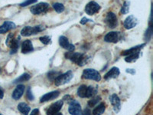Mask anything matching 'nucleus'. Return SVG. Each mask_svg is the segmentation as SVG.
Returning a JSON list of instances; mask_svg holds the SVG:
<instances>
[{
	"instance_id": "nucleus-1",
	"label": "nucleus",
	"mask_w": 153,
	"mask_h": 115,
	"mask_svg": "<svg viewBox=\"0 0 153 115\" xmlns=\"http://www.w3.org/2000/svg\"><path fill=\"white\" fill-rule=\"evenodd\" d=\"M65 57L68 59H70L72 62L75 63L76 65L83 66L86 64L87 60L88 58H87V55L82 53L74 52H68V53L65 54Z\"/></svg>"
},
{
	"instance_id": "nucleus-2",
	"label": "nucleus",
	"mask_w": 153,
	"mask_h": 115,
	"mask_svg": "<svg viewBox=\"0 0 153 115\" xmlns=\"http://www.w3.org/2000/svg\"><path fill=\"white\" fill-rule=\"evenodd\" d=\"M97 89L94 88L92 86H86L84 84L80 86L77 90V94L82 98H93L97 94Z\"/></svg>"
},
{
	"instance_id": "nucleus-3",
	"label": "nucleus",
	"mask_w": 153,
	"mask_h": 115,
	"mask_svg": "<svg viewBox=\"0 0 153 115\" xmlns=\"http://www.w3.org/2000/svg\"><path fill=\"white\" fill-rule=\"evenodd\" d=\"M73 72L71 71H68V72H65V73L58 75L55 78V80L54 81V84L57 86L64 85V84H67V83H68L73 78Z\"/></svg>"
},
{
	"instance_id": "nucleus-4",
	"label": "nucleus",
	"mask_w": 153,
	"mask_h": 115,
	"mask_svg": "<svg viewBox=\"0 0 153 115\" xmlns=\"http://www.w3.org/2000/svg\"><path fill=\"white\" fill-rule=\"evenodd\" d=\"M82 78L85 79H89V80H94L96 81H100L101 80V76L97 71L94 69H88L84 70L82 75Z\"/></svg>"
},
{
	"instance_id": "nucleus-5",
	"label": "nucleus",
	"mask_w": 153,
	"mask_h": 115,
	"mask_svg": "<svg viewBox=\"0 0 153 115\" xmlns=\"http://www.w3.org/2000/svg\"><path fill=\"white\" fill-rule=\"evenodd\" d=\"M44 27L42 25H38V26H34V27H30V26H26L23 28L21 31V35L22 36L28 37L30 35H35V34H38V32L42 31L44 29Z\"/></svg>"
},
{
	"instance_id": "nucleus-6",
	"label": "nucleus",
	"mask_w": 153,
	"mask_h": 115,
	"mask_svg": "<svg viewBox=\"0 0 153 115\" xmlns=\"http://www.w3.org/2000/svg\"><path fill=\"white\" fill-rule=\"evenodd\" d=\"M19 39H20V38H13V35L12 34H10L8 36L7 40H6L5 43H6V45L9 47L11 48V54H15V53L17 52L18 49H19Z\"/></svg>"
},
{
	"instance_id": "nucleus-7",
	"label": "nucleus",
	"mask_w": 153,
	"mask_h": 115,
	"mask_svg": "<svg viewBox=\"0 0 153 115\" xmlns=\"http://www.w3.org/2000/svg\"><path fill=\"white\" fill-rule=\"evenodd\" d=\"M48 8L49 5L48 3H46V2H40V3L33 5L30 9V11L34 15H40L42 13L45 12L48 9Z\"/></svg>"
},
{
	"instance_id": "nucleus-8",
	"label": "nucleus",
	"mask_w": 153,
	"mask_h": 115,
	"mask_svg": "<svg viewBox=\"0 0 153 115\" xmlns=\"http://www.w3.org/2000/svg\"><path fill=\"white\" fill-rule=\"evenodd\" d=\"M105 22H106V24L107 25L109 28H116L117 26V25H118V20H117V16L112 12H108L106 18H105Z\"/></svg>"
},
{
	"instance_id": "nucleus-9",
	"label": "nucleus",
	"mask_w": 153,
	"mask_h": 115,
	"mask_svg": "<svg viewBox=\"0 0 153 115\" xmlns=\"http://www.w3.org/2000/svg\"><path fill=\"white\" fill-rule=\"evenodd\" d=\"M68 111L71 115H81L82 109L80 104L76 101H72L70 103Z\"/></svg>"
},
{
	"instance_id": "nucleus-10",
	"label": "nucleus",
	"mask_w": 153,
	"mask_h": 115,
	"mask_svg": "<svg viewBox=\"0 0 153 115\" xmlns=\"http://www.w3.org/2000/svg\"><path fill=\"white\" fill-rule=\"evenodd\" d=\"M100 9V6L95 2H90L85 7V12L89 16H93V15L97 13Z\"/></svg>"
},
{
	"instance_id": "nucleus-11",
	"label": "nucleus",
	"mask_w": 153,
	"mask_h": 115,
	"mask_svg": "<svg viewBox=\"0 0 153 115\" xmlns=\"http://www.w3.org/2000/svg\"><path fill=\"white\" fill-rule=\"evenodd\" d=\"M63 105H64L63 101H56L55 103L52 104V105L49 107V108L47 110V111H46L47 115H54L57 113H58L60 111V110L62 108Z\"/></svg>"
},
{
	"instance_id": "nucleus-12",
	"label": "nucleus",
	"mask_w": 153,
	"mask_h": 115,
	"mask_svg": "<svg viewBox=\"0 0 153 115\" xmlns=\"http://www.w3.org/2000/svg\"><path fill=\"white\" fill-rule=\"evenodd\" d=\"M138 24V20L135 16H129L125 19L123 22V25L126 29H131L136 27Z\"/></svg>"
},
{
	"instance_id": "nucleus-13",
	"label": "nucleus",
	"mask_w": 153,
	"mask_h": 115,
	"mask_svg": "<svg viewBox=\"0 0 153 115\" xmlns=\"http://www.w3.org/2000/svg\"><path fill=\"white\" fill-rule=\"evenodd\" d=\"M120 38V32L117 31H110L104 37V41L106 42H111V43H117Z\"/></svg>"
},
{
	"instance_id": "nucleus-14",
	"label": "nucleus",
	"mask_w": 153,
	"mask_h": 115,
	"mask_svg": "<svg viewBox=\"0 0 153 115\" xmlns=\"http://www.w3.org/2000/svg\"><path fill=\"white\" fill-rule=\"evenodd\" d=\"M59 44L60 46L62 48H64L65 49H67L69 52H74L75 49V47L74 45L71 44L68 41V38H66L65 36H61L59 38Z\"/></svg>"
},
{
	"instance_id": "nucleus-15",
	"label": "nucleus",
	"mask_w": 153,
	"mask_h": 115,
	"mask_svg": "<svg viewBox=\"0 0 153 115\" xmlns=\"http://www.w3.org/2000/svg\"><path fill=\"white\" fill-rule=\"evenodd\" d=\"M110 101L111 102L112 105H113L114 111L116 113L120 111V108H121V103H120V99L119 98L118 96L116 94H112L110 97Z\"/></svg>"
},
{
	"instance_id": "nucleus-16",
	"label": "nucleus",
	"mask_w": 153,
	"mask_h": 115,
	"mask_svg": "<svg viewBox=\"0 0 153 115\" xmlns=\"http://www.w3.org/2000/svg\"><path fill=\"white\" fill-rule=\"evenodd\" d=\"M60 92L58 91H54L49 92L48 94H45L42 97L40 100L41 103H44V102H47V101H51V100H54L57 98L59 96Z\"/></svg>"
},
{
	"instance_id": "nucleus-17",
	"label": "nucleus",
	"mask_w": 153,
	"mask_h": 115,
	"mask_svg": "<svg viewBox=\"0 0 153 115\" xmlns=\"http://www.w3.org/2000/svg\"><path fill=\"white\" fill-rule=\"evenodd\" d=\"M16 28V24L14 22L10 21L5 22L3 24L0 26V34H4L8 32L12 29H14Z\"/></svg>"
},
{
	"instance_id": "nucleus-18",
	"label": "nucleus",
	"mask_w": 153,
	"mask_h": 115,
	"mask_svg": "<svg viewBox=\"0 0 153 115\" xmlns=\"http://www.w3.org/2000/svg\"><path fill=\"white\" fill-rule=\"evenodd\" d=\"M25 91V85L23 84H19L15 89V91L12 93V98L15 100H19L21 98L23 93Z\"/></svg>"
},
{
	"instance_id": "nucleus-19",
	"label": "nucleus",
	"mask_w": 153,
	"mask_h": 115,
	"mask_svg": "<svg viewBox=\"0 0 153 115\" xmlns=\"http://www.w3.org/2000/svg\"><path fill=\"white\" fill-rule=\"evenodd\" d=\"M33 46H32V43L30 40H25L22 45V52L23 54L31 52H33Z\"/></svg>"
},
{
	"instance_id": "nucleus-20",
	"label": "nucleus",
	"mask_w": 153,
	"mask_h": 115,
	"mask_svg": "<svg viewBox=\"0 0 153 115\" xmlns=\"http://www.w3.org/2000/svg\"><path fill=\"white\" fill-rule=\"evenodd\" d=\"M120 73V69H119L118 68H117V67H113V68H112L111 69L104 75V78L106 79V80L115 78H117V77L119 76Z\"/></svg>"
},
{
	"instance_id": "nucleus-21",
	"label": "nucleus",
	"mask_w": 153,
	"mask_h": 115,
	"mask_svg": "<svg viewBox=\"0 0 153 115\" xmlns=\"http://www.w3.org/2000/svg\"><path fill=\"white\" fill-rule=\"evenodd\" d=\"M145 44H143V45H139V46H136V47L131 48L130 49H128V50L124 51L123 52H122V55L124 56H127L129 55L133 54V53H136V52H141V49L144 47Z\"/></svg>"
},
{
	"instance_id": "nucleus-22",
	"label": "nucleus",
	"mask_w": 153,
	"mask_h": 115,
	"mask_svg": "<svg viewBox=\"0 0 153 115\" xmlns=\"http://www.w3.org/2000/svg\"><path fill=\"white\" fill-rule=\"evenodd\" d=\"M18 109H19V111L24 115H28V113L30 112V110H31L30 107L26 103H24V102L20 103L18 105Z\"/></svg>"
},
{
	"instance_id": "nucleus-23",
	"label": "nucleus",
	"mask_w": 153,
	"mask_h": 115,
	"mask_svg": "<svg viewBox=\"0 0 153 115\" xmlns=\"http://www.w3.org/2000/svg\"><path fill=\"white\" fill-rule=\"evenodd\" d=\"M106 110V106L104 103L100 104L98 106L96 107L93 111V115H102Z\"/></svg>"
},
{
	"instance_id": "nucleus-24",
	"label": "nucleus",
	"mask_w": 153,
	"mask_h": 115,
	"mask_svg": "<svg viewBox=\"0 0 153 115\" xmlns=\"http://www.w3.org/2000/svg\"><path fill=\"white\" fill-rule=\"evenodd\" d=\"M30 78H31L30 75H28V74L27 73H25L23 74V75H22L21 76H19L18 78H16V80L13 81V83H14V84H18V83H19V82L27 81L29 80Z\"/></svg>"
},
{
	"instance_id": "nucleus-25",
	"label": "nucleus",
	"mask_w": 153,
	"mask_h": 115,
	"mask_svg": "<svg viewBox=\"0 0 153 115\" xmlns=\"http://www.w3.org/2000/svg\"><path fill=\"white\" fill-rule=\"evenodd\" d=\"M139 55H140V52H136L133 53V54L129 55H127L126 58H125V61H126V62H133V61H136L139 58Z\"/></svg>"
},
{
	"instance_id": "nucleus-26",
	"label": "nucleus",
	"mask_w": 153,
	"mask_h": 115,
	"mask_svg": "<svg viewBox=\"0 0 153 115\" xmlns=\"http://www.w3.org/2000/svg\"><path fill=\"white\" fill-rule=\"evenodd\" d=\"M53 8H54V10L56 11L58 13H61V12H64L65 10V6L64 5L61 3H55L53 5Z\"/></svg>"
},
{
	"instance_id": "nucleus-27",
	"label": "nucleus",
	"mask_w": 153,
	"mask_h": 115,
	"mask_svg": "<svg viewBox=\"0 0 153 115\" xmlns=\"http://www.w3.org/2000/svg\"><path fill=\"white\" fill-rule=\"evenodd\" d=\"M100 101V97L99 96H97V97H94L92 98V99L91 101H88V106L89 107H94L95 105H97V104Z\"/></svg>"
},
{
	"instance_id": "nucleus-28",
	"label": "nucleus",
	"mask_w": 153,
	"mask_h": 115,
	"mask_svg": "<svg viewBox=\"0 0 153 115\" xmlns=\"http://www.w3.org/2000/svg\"><path fill=\"white\" fill-rule=\"evenodd\" d=\"M129 5H130V2H127L126 1L124 2L123 5L122 9H121V12H122L123 14H127L129 11Z\"/></svg>"
},
{
	"instance_id": "nucleus-29",
	"label": "nucleus",
	"mask_w": 153,
	"mask_h": 115,
	"mask_svg": "<svg viewBox=\"0 0 153 115\" xmlns=\"http://www.w3.org/2000/svg\"><path fill=\"white\" fill-rule=\"evenodd\" d=\"M48 75V78L50 79L51 81H54L55 80L56 78L59 75V72H54V71H52V72H49Z\"/></svg>"
},
{
	"instance_id": "nucleus-30",
	"label": "nucleus",
	"mask_w": 153,
	"mask_h": 115,
	"mask_svg": "<svg viewBox=\"0 0 153 115\" xmlns=\"http://www.w3.org/2000/svg\"><path fill=\"white\" fill-rule=\"evenodd\" d=\"M38 0H26V1H25L24 2H22V4H20V6L22 7H24V6H28V5H31V4H33L35 2H37Z\"/></svg>"
},
{
	"instance_id": "nucleus-31",
	"label": "nucleus",
	"mask_w": 153,
	"mask_h": 115,
	"mask_svg": "<svg viewBox=\"0 0 153 115\" xmlns=\"http://www.w3.org/2000/svg\"><path fill=\"white\" fill-rule=\"evenodd\" d=\"M39 39H40V41L44 44V45H48V44L51 41V38L49 36L41 37Z\"/></svg>"
},
{
	"instance_id": "nucleus-32",
	"label": "nucleus",
	"mask_w": 153,
	"mask_h": 115,
	"mask_svg": "<svg viewBox=\"0 0 153 115\" xmlns=\"http://www.w3.org/2000/svg\"><path fill=\"white\" fill-rule=\"evenodd\" d=\"M27 98H28L29 101H33L34 100V96L31 92V87H28V91H27Z\"/></svg>"
},
{
	"instance_id": "nucleus-33",
	"label": "nucleus",
	"mask_w": 153,
	"mask_h": 115,
	"mask_svg": "<svg viewBox=\"0 0 153 115\" xmlns=\"http://www.w3.org/2000/svg\"><path fill=\"white\" fill-rule=\"evenodd\" d=\"M81 115H91V111H90V109L87 108V109L84 111V112H82Z\"/></svg>"
},
{
	"instance_id": "nucleus-34",
	"label": "nucleus",
	"mask_w": 153,
	"mask_h": 115,
	"mask_svg": "<svg viewBox=\"0 0 153 115\" xmlns=\"http://www.w3.org/2000/svg\"><path fill=\"white\" fill-rule=\"evenodd\" d=\"M30 115H40V112H39L38 109H34Z\"/></svg>"
},
{
	"instance_id": "nucleus-35",
	"label": "nucleus",
	"mask_w": 153,
	"mask_h": 115,
	"mask_svg": "<svg viewBox=\"0 0 153 115\" xmlns=\"http://www.w3.org/2000/svg\"><path fill=\"white\" fill-rule=\"evenodd\" d=\"M89 21H91V20L87 19V18H83V19H81V21H80V23H81L82 25H84V24H86V23H87V22H89Z\"/></svg>"
},
{
	"instance_id": "nucleus-36",
	"label": "nucleus",
	"mask_w": 153,
	"mask_h": 115,
	"mask_svg": "<svg viewBox=\"0 0 153 115\" xmlns=\"http://www.w3.org/2000/svg\"><path fill=\"white\" fill-rule=\"evenodd\" d=\"M4 97V91L1 87H0V99H2Z\"/></svg>"
},
{
	"instance_id": "nucleus-37",
	"label": "nucleus",
	"mask_w": 153,
	"mask_h": 115,
	"mask_svg": "<svg viewBox=\"0 0 153 115\" xmlns=\"http://www.w3.org/2000/svg\"><path fill=\"white\" fill-rule=\"evenodd\" d=\"M54 115H63V114L61 113H57L56 114H54Z\"/></svg>"
},
{
	"instance_id": "nucleus-38",
	"label": "nucleus",
	"mask_w": 153,
	"mask_h": 115,
	"mask_svg": "<svg viewBox=\"0 0 153 115\" xmlns=\"http://www.w3.org/2000/svg\"><path fill=\"white\" fill-rule=\"evenodd\" d=\"M0 72H1V68H0Z\"/></svg>"
},
{
	"instance_id": "nucleus-39",
	"label": "nucleus",
	"mask_w": 153,
	"mask_h": 115,
	"mask_svg": "<svg viewBox=\"0 0 153 115\" xmlns=\"http://www.w3.org/2000/svg\"><path fill=\"white\" fill-rule=\"evenodd\" d=\"M0 115H1V114H0Z\"/></svg>"
}]
</instances>
